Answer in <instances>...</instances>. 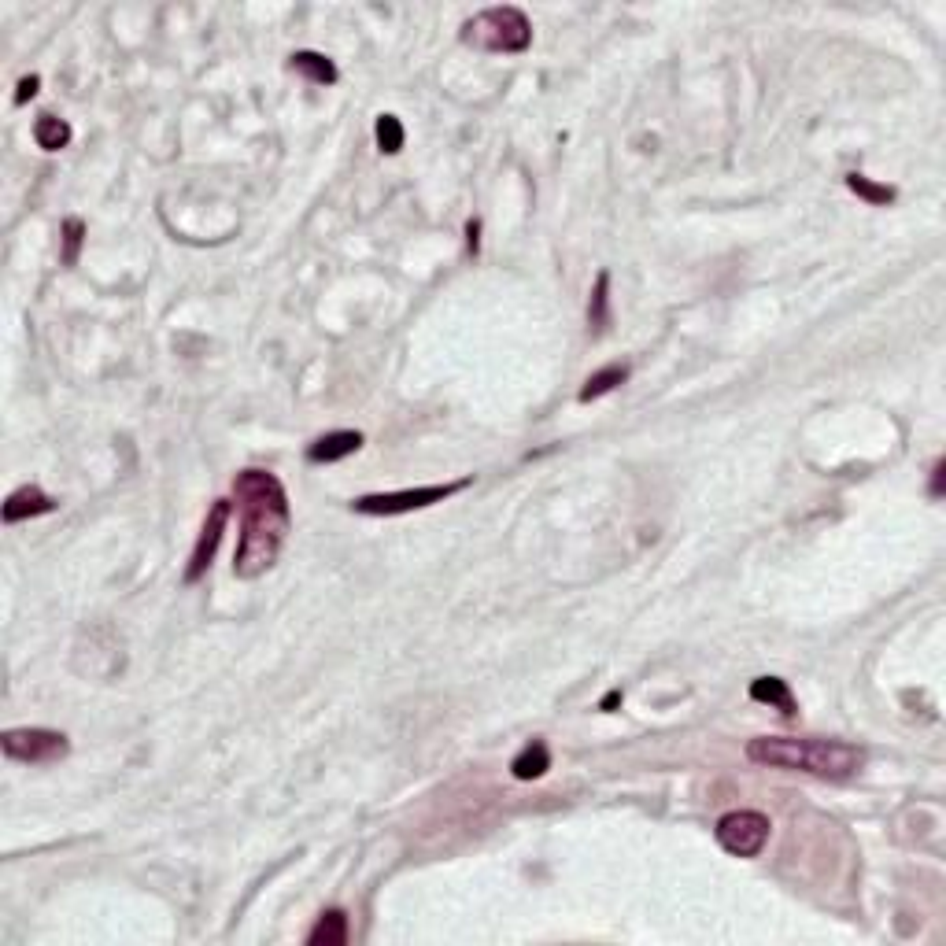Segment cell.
Here are the masks:
<instances>
[{
  "label": "cell",
  "instance_id": "1",
  "mask_svg": "<svg viewBox=\"0 0 946 946\" xmlns=\"http://www.w3.org/2000/svg\"><path fill=\"white\" fill-rule=\"evenodd\" d=\"M233 499L241 507V544L233 555V573L241 581H255L281 558V547L292 529L289 492L274 473L241 470L233 477Z\"/></svg>",
  "mask_w": 946,
  "mask_h": 946
},
{
  "label": "cell",
  "instance_id": "2",
  "mask_svg": "<svg viewBox=\"0 0 946 946\" xmlns=\"http://www.w3.org/2000/svg\"><path fill=\"white\" fill-rule=\"evenodd\" d=\"M747 758L754 765L810 773V777L832 780V784L858 777L865 765L862 747L843 740H817V736H758L747 743Z\"/></svg>",
  "mask_w": 946,
  "mask_h": 946
},
{
  "label": "cell",
  "instance_id": "3",
  "mask_svg": "<svg viewBox=\"0 0 946 946\" xmlns=\"http://www.w3.org/2000/svg\"><path fill=\"white\" fill-rule=\"evenodd\" d=\"M462 45H470L477 52H503V56H518L533 45V23L522 8H485L473 19H466L459 30Z\"/></svg>",
  "mask_w": 946,
  "mask_h": 946
},
{
  "label": "cell",
  "instance_id": "4",
  "mask_svg": "<svg viewBox=\"0 0 946 946\" xmlns=\"http://www.w3.org/2000/svg\"><path fill=\"white\" fill-rule=\"evenodd\" d=\"M473 477H459V481H448V485H422V488H400V492H374V496H359L352 503L355 514H370V518H396V514H411V510L433 507V503H444L455 492L470 488Z\"/></svg>",
  "mask_w": 946,
  "mask_h": 946
},
{
  "label": "cell",
  "instance_id": "5",
  "mask_svg": "<svg viewBox=\"0 0 946 946\" xmlns=\"http://www.w3.org/2000/svg\"><path fill=\"white\" fill-rule=\"evenodd\" d=\"M769 832H773V825H769V817L758 810H732L725 813L714 828L717 847L725 850V854H732V858H758L765 850V843H769Z\"/></svg>",
  "mask_w": 946,
  "mask_h": 946
},
{
  "label": "cell",
  "instance_id": "6",
  "mask_svg": "<svg viewBox=\"0 0 946 946\" xmlns=\"http://www.w3.org/2000/svg\"><path fill=\"white\" fill-rule=\"evenodd\" d=\"M0 747H4V754L15 758V762L52 765V762H60V758H67L71 740H67L63 732H56V728H8V732L0 736Z\"/></svg>",
  "mask_w": 946,
  "mask_h": 946
},
{
  "label": "cell",
  "instance_id": "7",
  "mask_svg": "<svg viewBox=\"0 0 946 946\" xmlns=\"http://www.w3.org/2000/svg\"><path fill=\"white\" fill-rule=\"evenodd\" d=\"M230 510H233L230 499H215V503H211V510H207V518H204V529H200V536H196L193 558H189V566H185V584H196L207 573L211 558H215V551H219V544H222V533H226V522H230Z\"/></svg>",
  "mask_w": 946,
  "mask_h": 946
},
{
  "label": "cell",
  "instance_id": "8",
  "mask_svg": "<svg viewBox=\"0 0 946 946\" xmlns=\"http://www.w3.org/2000/svg\"><path fill=\"white\" fill-rule=\"evenodd\" d=\"M56 510V499L52 496H45L41 488L37 485H23V488H15L12 496L4 499V522L8 525H15V522H26V518H41V514H52Z\"/></svg>",
  "mask_w": 946,
  "mask_h": 946
},
{
  "label": "cell",
  "instance_id": "9",
  "mask_svg": "<svg viewBox=\"0 0 946 946\" xmlns=\"http://www.w3.org/2000/svg\"><path fill=\"white\" fill-rule=\"evenodd\" d=\"M363 448V433L359 429H337V433H326V437H318L311 448H307V462H340L348 459V455H355V451Z\"/></svg>",
  "mask_w": 946,
  "mask_h": 946
},
{
  "label": "cell",
  "instance_id": "10",
  "mask_svg": "<svg viewBox=\"0 0 946 946\" xmlns=\"http://www.w3.org/2000/svg\"><path fill=\"white\" fill-rule=\"evenodd\" d=\"M751 699H754V703H765V706H777L784 717L799 714V703H795V695H791L788 680H780V677L751 680Z\"/></svg>",
  "mask_w": 946,
  "mask_h": 946
},
{
  "label": "cell",
  "instance_id": "11",
  "mask_svg": "<svg viewBox=\"0 0 946 946\" xmlns=\"http://www.w3.org/2000/svg\"><path fill=\"white\" fill-rule=\"evenodd\" d=\"M547 769H551V751H547L544 740L525 743L522 751L514 754V762H510V773H514V780H540Z\"/></svg>",
  "mask_w": 946,
  "mask_h": 946
},
{
  "label": "cell",
  "instance_id": "12",
  "mask_svg": "<svg viewBox=\"0 0 946 946\" xmlns=\"http://www.w3.org/2000/svg\"><path fill=\"white\" fill-rule=\"evenodd\" d=\"M289 67L296 74H304L307 82H315V85H333L340 78L337 74V63L329 60V56H322V52H311V49H304V52H292L289 56Z\"/></svg>",
  "mask_w": 946,
  "mask_h": 946
},
{
  "label": "cell",
  "instance_id": "13",
  "mask_svg": "<svg viewBox=\"0 0 946 946\" xmlns=\"http://www.w3.org/2000/svg\"><path fill=\"white\" fill-rule=\"evenodd\" d=\"M307 943L311 946H344L348 943V913L344 910L322 913L315 928L307 932Z\"/></svg>",
  "mask_w": 946,
  "mask_h": 946
},
{
  "label": "cell",
  "instance_id": "14",
  "mask_svg": "<svg viewBox=\"0 0 946 946\" xmlns=\"http://www.w3.org/2000/svg\"><path fill=\"white\" fill-rule=\"evenodd\" d=\"M625 381H629V366H625V363H610V366H603V370H595V374L584 381V389H581V396H577V400L592 403V400H599V396L614 392L618 385H625Z\"/></svg>",
  "mask_w": 946,
  "mask_h": 946
},
{
  "label": "cell",
  "instance_id": "15",
  "mask_svg": "<svg viewBox=\"0 0 946 946\" xmlns=\"http://www.w3.org/2000/svg\"><path fill=\"white\" fill-rule=\"evenodd\" d=\"M71 122L56 119V115H37L34 122V141L37 148H45V152H60V148L71 145Z\"/></svg>",
  "mask_w": 946,
  "mask_h": 946
},
{
  "label": "cell",
  "instance_id": "16",
  "mask_svg": "<svg viewBox=\"0 0 946 946\" xmlns=\"http://www.w3.org/2000/svg\"><path fill=\"white\" fill-rule=\"evenodd\" d=\"M588 326H592V333H603V329L610 326V274L607 270H599V278H595L592 300H588Z\"/></svg>",
  "mask_w": 946,
  "mask_h": 946
},
{
  "label": "cell",
  "instance_id": "17",
  "mask_svg": "<svg viewBox=\"0 0 946 946\" xmlns=\"http://www.w3.org/2000/svg\"><path fill=\"white\" fill-rule=\"evenodd\" d=\"M847 189L850 193H858L865 204H873V207L895 204V196H898L891 185H876L873 178H865V174H847Z\"/></svg>",
  "mask_w": 946,
  "mask_h": 946
},
{
  "label": "cell",
  "instance_id": "18",
  "mask_svg": "<svg viewBox=\"0 0 946 946\" xmlns=\"http://www.w3.org/2000/svg\"><path fill=\"white\" fill-rule=\"evenodd\" d=\"M374 137H377V148H381L385 156H396L403 148V141H407V130H403V122L396 119V115H377Z\"/></svg>",
  "mask_w": 946,
  "mask_h": 946
},
{
  "label": "cell",
  "instance_id": "19",
  "mask_svg": "<svg viewBox=\"0 0 946 946\" xmlns=\"http://www.w3.org/2000/svg\"><path fill=\"white\" fill-rule=\"evenodd\" d=\"M82 237H85V222L82 219H67V222H63V263H67V267H74V263H78Z\"/></svg>",
  "mask_w": 946,
  "mask_h": 946
},
{
  "label": "cell",
  "instance_id": "20",
  "mask_svg": "<svg viewBox=\"0 0 946 946\" xmlns=\"http://www.w3.org/2000/svg\"><path fill=\"white\" fill-rule=\"evenodd\" d=\"M37 89H41V78H37V74L23 78V82H19V89H15V104L23 108L26 100H34V97H37Z\"/></svg>",
  "mask_w": 946,
  "mask_h": 946
},
{
  "label": "cell",
  "instance_id": "21",
  "mask_svg": "<svg viewBox=\"0 0 946 946\" xmlns=\"http://www.w3.org/2000/svg\"><path fill=\"white\" fill-rule=\"evenodd\" d=\"M943 481H946V462L939 459V462L932 466V485H928V496H932V499L943 496Z\"/></svg>",
  "mask_w": 946,
  "mask_h": 946
},
{
  "label": "cell",
  "instance_id": "22",
  "mask_svg": "<svg viewBox=\"0 0 946 946\" xmlns=\"http://www.w3.org/2000/svg\"><path fill=\"white\" fill-rule=\"evenodd\" d=\"M477 233H481V222L470 219V222H466V237H470V241H466V248H470V255H477V244H481V241H477Z\"/></svg>",
  "mask_w": 946,
  "mask_h": 946
},
{
  "label": "cell",
  "instance_id": "23",
  "mask_svg": "<svg viewBox=\"0 0 946 946\" xmlns=\"http://www.w3.org/2000/svg\"><path fill=\"white\" fill-rule=\"evenodd\" d=\"M618 703H621V688H610V692L603 695V703H599V710H607V714H610V710H614V706H618Z\"/></svg>",
  "mask_w": 946,
  "mask_h": 946
}]
</instances>
